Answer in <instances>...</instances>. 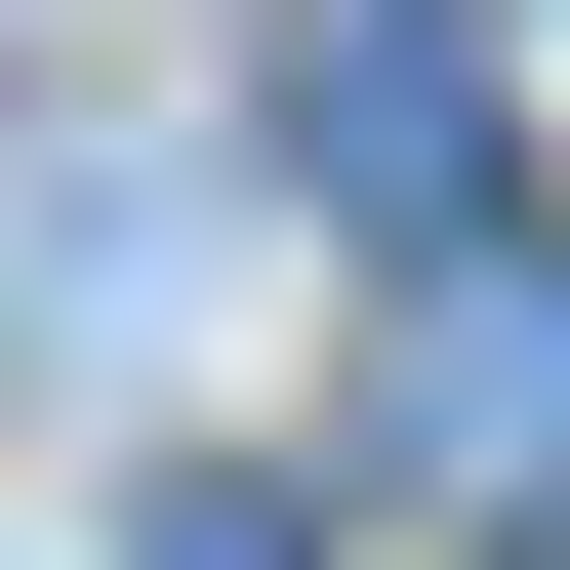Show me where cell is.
<instances>
[{"mask_svg":"<svg viewBox=\"0 0 570 570\" xmlns=\"http://www.w3.org/2000/svg\"><path fill=\"white\" fill-rule=\"evenodd\" d=\"M285 164L367 204V245H449V204H489V41H449V0H326V41H285Z\"/></svg>","mask_w":570,"mask_h":570,"instance_id":"6da1fadb","label":"cell"},{"mask_svg":"<svg viewBox=\"0 0 570 570\" xmlns=\"http://www.w3.org/2000/svg\"><path fill=\"white\" fill-rule=\"evenodd\" d=\"M407 449L449 489H570V245H489V204L407 245Z\"/></svg>","mask_w":570,"mask_h":570,"instance_id":"7a4b0ae2","label":"cell"}]
</instances>
